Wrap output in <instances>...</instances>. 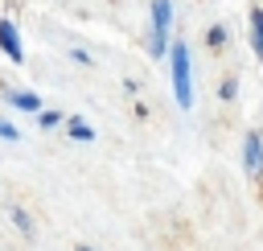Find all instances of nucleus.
<instances>
[{"label":"nucleus","mask_w":263,"mask_h":251,"mask_svg":"<svg viewBox=\"0 0 263 251\" xmlns=\"http://www.w3.org/2000/svg\"><path fill=\"white\" fill-rule=\"evenodd\" d=\"M78 251H90V247H78Z\"/></svg>","instance_id":"obj_10"},{"label":"nucleus","mask_w":263,"mask_h":251,"mask_svg":"<svg viewBox=\"0 0 263 251\" xmlns=\"http://www.w3.org/2000/svg\"><path fill=\"white\" fill-rule=\"evenodd\" d=\"M242 160H247V173H263V140H259V132L247 136V152H242Z\"/></svg>","instance_id":"obj_3"},{"label":"nucleus","mask_w":263,"mask_h":251,"mask_svg":"<svg viewBox=\"0 0 263 251\" xmlns=\"http://www.w3.org/2000/svg\"><path fill=\"white\" fill-rule=\"evenodd\" d=\"M12 103H16V107H25V111H37V107H41V99H37V95H12Z\"/></svg>","instance_id":"obj_6"},{"label":"nucleus","mask_w":263,"mask_h":251,"mask_svg":"<svg viewBox=\"0 0 263 251\" xmlns=\"http://www.w3.org/2000/svg\"><path fill=\"white\" fill-rule=\"evenodd\" d=\"M0 49L8 53V62H21V41H16V29L8 21H0Z\"/></svg>","instance_id":"obj_4"},{"label":"nucleus","mask_w":263,"mask_h":251,"mask_svg":"<svg viewBox=\"0 0 263 251\" xmlns=\"http://www.w3.org/2000/svg\"><path fill=\"white\" fill-rule=\"evenodd\" d=\"M0 136H4V140H16V128H12V123H4V119H0Z\"/></svg>","instance_id":"obj_9"},{"label":"nucleus","mask_w":263,"mask_h":251,"mask_svg":"<svg viewBox=\"0 0 263 251\" xmlns=\"http://www.w3.org/2000/svg\"><path fill=\"white\" fill-rule=\"evenodd\" d=\"M12 222H16V226H21L25 235L33 230V222H29V214H25V210H16V206H12Z\"/></svg>","instance_id":"obj_8"},{"label":"nucleus","mask_w":263,"mask_h":251,"mask_svg":"<svg viewBox=\"0 0 263 251\" xmlns=\"http://www.w3.org/2000/svg\"><path fill=\"white\" fill-rule=\"evenodd\" d=\"M168 21H173V4L168 0H152V53H164Z\"/></svg>","instance_id":"obj_2"},{"label":"nucleus","mask_w":263,"mask_h":251,"mask_svg":"<svg viewBox=\"0 0 263 251\" xmlns=\"http://www.w3.org/2000/svg\"><path fill=\"white\" fill-rule=\"evenodd\" d=\"M70 136H74V140H95V132H90L82 119H74V123H70Z\"/></svg>","instance_id":"obj_7"},{"label":"nucleus","mask_w":263,"mask_h":251,"mask_svg":"<svg viewBox=\"0 0 263 251\" xmlns=\"http://www.w3.org/2000/svg\"><path fill=\"white\" fill-rule=\"evenodd\" d=\"M173 91H177V103H181V107L193 103V86H189V45H185V41L173 45Z\"/></svg>","instance_id":"obj_1"},{"label":"nucleus","mask_w":263,"mask_h":251,"mask_svg":"<svg viewBox=\"0 0 263 251\" xmlns=\"http://www.w3.org/2000/svg\"><path fill=\"white\" fill-rule=\"evenodd\" d=\"M251 29H255V33H251V49L263 58V8H255V12H251Z\"/></svg>","instance_id":"obj_5"}]
</instances>
